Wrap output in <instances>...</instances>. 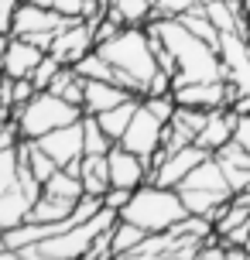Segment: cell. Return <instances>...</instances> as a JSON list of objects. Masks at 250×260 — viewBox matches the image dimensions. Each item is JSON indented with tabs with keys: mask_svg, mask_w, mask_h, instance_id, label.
Instances as JSON below:
<instances>
[{
	"mask_svg": "<svg viewBox=\"0 0 250 260\" xmlns=\"http://www.w3.org/2000/svg\"><path fill=\"white\" fill-rule=\"evenodd\" d=\"M144 27L151 35H158L165 41V48L175 55V62H178L175 82H216V79H223V58H220V52L212 45H206L202 38H196L178 17L147 21Z\"/></svg>",
	"mask_w": 250,
	"mask_h": 260,
	"instance_id": "cell-1",
	"label": "cell"
},
{
	"mask_svg": "<svg viewBox=\"0 0 250 260\" xmlns=\"http://www.w3.org/2000/svg\"><path fill=\"white\" fill-rule=\"evenodd\" d=\"M100 52L117 72L113 82L144 100L147 79L158 72V58H154V48H151V31L147 27H123L117 38L100 45Z\"/></svg>",
	"mask_w": 250,
	"mask_h": 260,
	"instance_id": "cell-2",
	"label": "cell"
},
{
	"mask_svg": "<svg viewBox=\"0 0 250 260\" xmlns=\"http://www.w3.org/2000/svg\"><path fill=\"white\" fill-rule=\"evenodd\" d=\"M185 216H189V209H185L178 188H165L154 182H144L141 188H134L131 202L120 209V219L134 222L147 233H165L175 222H182Z\"/></svg>",
	"mask_w": 250,
	"mask_h": 260,
	"instance_id": "cell-3",
	"label": "cell"
},
{
	"mask_svg": "<svg viewBox=\"0 0 250 260\" xmlns=\"http://www.w3.org/2000/svg\"><path fill=\"white\" fill-rule=\"evenodd\" d=\"M82 117L79 106L66 103L58 92H35L24 106H17L14 110V120H17V130H21V137L24 141H38L45 137L48 130L55 127H66V123H76Z\"/></svg>",
	"mask_w": 250,
	"mask_h": 260,
	"instance_id": "cell-4",
	"label": "cell"
},
{
	"mask_svg": "<svg viewBox=\"0 0 250 260\" xmlns=\"http://www.w3.org/2000/svg\"><path fill=\"white\" fill-rule=\"evenodd\" d=\"M165 120L154 117L151 110H147L144 103L137 106V113H134V120L127 123V130H123V137H120L117 144H123L127 151H134V154H141L151 165V154L161 147V137H165Z\"/></svg>",
	"mask_w": 250,
	"mask_h": 260,
	"instance_id": "cell-5",
	"label": "cell"
},
{
	"mask_svg": "<svg viewBox=\"0 0 250 260\" xmlns=\"http://www.w3.org/2000/svg\"><path fill=\"white\" fill-rule=\"evenodd\" d=\"M220 58H223V79L233 86V92H250V45L247 35L226 31L220 35Z\"/></svg>",
	"mask_w": 250,
	"mask_h": 260,
	"instance_id": "cell-6",
	"label": "cell"
},
{
	"mask_svg": "<svg viewBox=\"0 0 250 260\" xmlns=\"http://www.w3.org/2000/svg\"><path fill=\"white\" fill-rule=\"evenodd\" d=\"M206 157H209V151H206V147H199V144H185V147H178L175 154L165 157L158 168H151L147 182L165 185V188H178V185L185 182V175L196 168L199 161H206Z\"/></svg>",
	"mask_w": 250,
	"mask_h": 260,
	"instance_id": "cell-7",
	"label": "cell"
},
{
	"mask_svg": "<svg viewBox=\"0 0 250 260\" xmlns=\"http://www.w3.org/2000/svg\"><path fill=\"white\" fill-rule=\"evenodd\" d=\"M38 147L52 157L58 168H66L72 161H79L86 151H82V117L76 123H66V127L48 130L45 137H38Z\"/></svg>",
	"mask_w": 250,
	"mask_h": 260,
	"instance_id": "cell-8",
	"label": "cell"
},
{
	"mask_svg": "<svg viewBox=\"0 0 250 260\" xmlns=\"http://www.w3.org/2000/svg\"><path fill=\"white\" fill-rule=\"evenodd\" d=\"M106 161H110V185H117V188H141V185L147 182V175H151V165H147L141 154H134V151H127L123 144H113L110 147V154H106Z\"/></svg>",
	"mask_w": 250,
	"mask_h": 260,
	"instance_id": "cell-9",
	"label": "cell"
},
{
	"mask_svg": "<svg viewBox=\"0 0 250 260\" xmlns=\"http://www.w3.org/2000/svg\"><path fill=\"white\" fill-rule=\"evenodd\" d=\"M96 48V38H92V24L89 21H69L58 35L52 38V48L48 52L66 65H76L86 52Z\"/></svg>",
	"mask_w": 250,
	"mask_h": 260,
	"instance_id": "cell-10",
	"label": "cell"
},
{
	"mask_svg": "<svg viewBox=\"0 0 250 260\" xmlns=\"http://www.w3.org/2000/svg\"><path fill=\"white\" fill-rule=\"evenodd\" d=\"M72 17L58 14L55 7H38V4H27L21 0L17 11H14V35H38V31H52L58 35Z\"/></svg>",
	"mask_w": 250,
	"mask_h": 260,
	"instance_id": "cell-11",
	"label": "cell"
},
{
	"mask_svg": "<svg viewBox=\"0 0 250 260\" xmlns=\"http://www.w3.org/2000/svg\"><path fill=\"white\" fill-rule=\"evenodd\" d=\"M237 113L230 110V106H216V110H209V117H206V127L199 130L196 144L199 147H206L209 154H216L220 147H226V144L233 141V134H237Z\"/></svg>",
	"mask_w": 250,
	"mask_h": 260,
	"instance_id": "cell-12",
	"label": "cell"
},
{
	"mask_svg": "<svg viewBox=\"0 0 250 260\" xmlns=\"http://www.w3.org/2000/svg\"><path fill=\"white\" fill-rule=\"evenodd\" d=\"M45 55H48L45 48L31 45V41H24V38H17V35H11L7 55H4V76L7 79H31L35 65H38Z\"/></svg>",
	"mask_w": 250,
	"mask_h": 260,
	"instance_id": "cell-13",
	"label": "cell"
},
{
	"mask_svg": "<svg viewBox=\"0 0 250 260\" xmlns=\"http://www.w3.org/2000/svg\"><path fill=\"white\" fill-rule=\"evenodd\" d=\"M212 157L220 161L226 182H230V192H243V188H250V151H243L237 141H230Z\"/></svg>",
	"mask_w": 250,
	"mask_h": 260,
	"instance_id": "cell-14",
	"label": "cell"
},
{
	"mask_svg": "<svg viewBox=\"0 0 250 260\" xmlns=\"http://www.w3.org/2000/svg\"><path fill=\"white\" fill-rule=\"evenodd\" d=\"M178 188H202V192H220V195H233L230 192V182H226L223 168H220V161L216 157H206V161H199L196 168L185 175V182Z\"/></svg>",
	"mask_w": 250,
	"mask_h": 260,
	"instance_id": "cell-15",
	"label": "cell"
},
{
	"mask_svg": "<svg viewBox=\"0 0 250 260\" xmlns=\"http://www.w3.org/2000/svg\"><path fill=\"white\" fill-rule=\"evenodd\" d=\"M134 92L117 86V82H86V96H82V113H103L110 106L123 103V100H131Z\"/></svg>",
	"mask_w": 250,
	"mask_h": 260,
	"instance_id": "cell-16",
	"label": "cell"
},
{
	"mask_svg": "<svg viewBox=\"0 0 250 260\" xmlns=\"http://www.w3.org/2000/svg\"><path fill=\"white\" fill-rule=\"evenodd\" d=\"M79 182L86 195H100L110 188V161L106 154H82L79 157Z\"/></svg>",
	"mask_w": 250,
	"mask_h": 260,
	"instance_id": "cell-17",
	"label": "cell"
},
{
	"mask_svg": "<svg viewBox=\"0 0 250 260\" xmlns=\"http://www.w3.org/2000/svg\"><path fill=\"white\" fill-rule=\"evenodd\" d=\"M137 106H141V96H131V100H123V103L110 106V110H103V113H96V120H100V127L106 130V137L117 144L120 137H123V130H127V123L134 120V113H137Z\"/></svg>",
	"mask_w": 250,
	"mask_h": 260,
	"instance_id": "cell-18",
	"label": "cell"
},
{
	"mask_svg": "<svg viewBox=\"0 0 250 260\" xmlns=\"http://www.w3.org/2000/svg\"><path fill=\"white\" fill-rule=\"evenodd\" d=\"M72 209H76L72 199H58V195L41 192L38 199L31 202L27 219H35V222H66V219H72Z\"/></svg>",
	"mask_w": 250,
	"mask_h": 260,
	"instance_id": "cell-19",
	"label": "cell"
},
{
	"mask_svg": "<svg viewBox=\"0 0 250 260\" xmlns=\"http://www.w3.org/2000/svg\"><path fill=\"white\" fill-rule=\"evenodd\" d=\"M27 212H31V199L21 192V185L11 188V192H4L0 195V233L21 226V222L27 219Z\"/></svg>",
	"mask_w": 250,
	"mask_h": 260,
	"instance_id": "cell-20",
	"label": "cell"
},
{
	"mask_svg": "<svg viewBox=\"0 0 250 260\" xmlns=\"http://www.w3.org/2000/svg\"><path fill=\"white\" fill-rule=\"evenodd\" d=\"M178 21H182V24L196 35V38H202L206 45H212V48L220 52V31H216V24L209 21V14H206V7H202V4H192V7L178 17Z\"/></svg>",
	"mask_w": 250,
	"mask_h": 260,
	"instance_id": "cell-21",
	"label": "cell"
},
{
	"mask_svg": "<svg viewBox=\"0 0 250 260\" xmlns=\"http://www.w3.org/2000/svg\"><path fill=\"white\" fill-rule=\"evenodd\" d=\"M144 240H147V230H141V226H134V222H127V219H117L113 230H110V253H113V257H117V253H131V250H137Z\"/></svg>",
	"mask_w": 250,
	"mask_h": 260,
	"instance_id": "cell-22",
	"label": "cell"
},
{
	"mask_svg": "<svg viewBox=\"0 0 250 260\" xmlns=\"http://www.w3.org/2000/svg\"><path fill=\"white\" fill-rule=\"evenodd\" d=\"M72 69H76V76L86 79V82H113V76H117V72H113V65L103 58V52H100V48L86 52L79 62L72 65Z\"/></svg>",
	"mask_w": 250,
	"mask_h": 260,
	"instance_id": "cell-23",
	"label": "cell"
},
{
	"mask_svg": "<svg viewBox=\"0 0 250 260\" xmlns=\"http://www.w3.org/2000/svg\"><path fill=\"white\" fill-rule=\"evenodd\" d=\"M110 11L120 17V24H123V27H144L147 21H151L154 4H151V0H113Z\"/></svg>",
	"mask_w": 250,
	"mask_h": 260,
	"instance_id": "cell-24",
	"label": "cell"
},
{
	"mask_svg": "<svg viewBox=\"0 0 250 260\" xmlns=\"http://www.w3.org/2000/svg\"><path fill=\"white\" fill-rule=\"evenodd\" d=\"M110 147H113V141L106 137L100 120L92 113H82V151L86 154H110Z\"/></svg>",
	"mask_w": 250,
	"mask_h": 260,
	"instance_id": "cell-25",
	"label": "cell"
},
{
	"mask_svg": "<svg viewBox=\"0 0 250 260\" xmlns=\"http://www.w3.org/2000/svg\"><path fill=\"white\" fill-rule=\"evenodd\" d=\"M178 195H182V202H185V209H189V216H209V212L220 206V202H226V199H230V195L202 192V188H178Z\"/></svg>",
	"mask_w": 250,
	"mask_h": 260,
	"instance_id": "cell-26",
	"label": "cell"
},
{
	"mask_svg": "<svg viewBox=\"0 0 250 260\" xmlns=\"http://www.w3.org/2000/svg\"><path fill=\"white\" fill-rule=\"evenodd\" d=\"M45 192L48 195H58V199H72V202H79V195H82V182H79V175H72L69 168H58L45 182Z\"/></svg>",
	"mask_w": 250,
	"mask_h": 260,
	"instance_id": "cell-27",
	"label": "cell"
},
{
	"mask_svg": "<svg viewBox=\"0 0 250 260\" xmlns=\"http://www.w3.org/2000/svg\"><path fill=\"white\" fill-rule=\"evenodd\" d=\"M247 222H250V209L237 206V202H233V199H230V209H226V212H223V219L216 222V226H212V230H216V236H220V240H223L226 233H233V230H240V226H247Z\"/></svg>",
	"mask_w": 250,
	"mask_h": 260,
	"instance_id": "cell-28",
	"label": "cell"
},
{
	"mask_svg": "<svg viewBox=\"0 0 250 260\" xmlns=\"http://www.w3.org/2000/svg\"><path fill=\"white\" fill-rule=\"evenodd\" d=\"M62 65H66V62H58V58H55L52 52L45 55V58H41V62L35 65V72H31V82H35V89H38V92L48 89V86H52V79H55V72H58Z\"/></svg>",
	"mask_w": 250,
	"mask_h": 260,
	"instance_id": "cell-29",
	"label": "cell"
},
{
	"mask_svg": "<svg viewBox=\"0 0 250 260\" xmlns=\"http://www.w3.org/2000/svg\"><path fill=\"white\" fill-rule=\"evenodd\" d=\"M196 0H158L154 11H151V21H161V17H182Z\"/></svg>",
	"mask_w": 250,
	"mask_h": 260,
	"instance_id": "cell-30",
	"label": "cell"
},
{
	"mask_svg": "<svg viewBox=\"0 0 250 260\" xmlns=\"http://www.w3.org/2000/svg\"><path fill=\"white\" fill-rule=\"evenodd\" d=\"M171 89H175V76H168L165 69H158L154 76L147 79V89H144V96H168Z\"/></svg>",
	"mask_w": 250,
	"mask_h": 260,
	"instance_id": "cell-31",
	"label": "cell"
},
{
	"mask_svg": "<svg viewBox=\"0 0 250 260\" xmlns=\"http://www.w3.org/2000/svg\"><path fill=\"white\" fill-rule=\"evenodd\" d=\"M127 202H131V188H117V185H110V188L103 192V206L113 209L117 216H120V209L127 206Z\"/></svg>",
	"mask_w": 250,
	"mask_h": 260,
	"instance_id": "cell-32",
	"label": "cell"
},
{
	"mask_svg": "<svg viewBox=\"0 0 250 260\" xmlns=\"http://www.w3.org/2000/svg\"><path fill=\"white\" fill-rule=\"evenodd\" d=\"M233 141H237L243 151H250V117L237 120V134H233Z\"/></svg>",
	"mask_w": 250,
	"mask_h": 260,
	"instance_id": "cell-33",
	"label": "cell"
},
{
	"mask_svg": "<svg viewBox=\"0 0 250 260\" xmlns=\"http://www.w3.org/2000/svg\"><path fill=\"white\" fill-rule=\"evenodd\" d=\"M230 110L237 113V117H250V92H240L230 100Z\"/></svg>",
	"mask_w": 250,
	"mask_h": 260,
	"instance_id": "cell-34",
	"label": "cell"
},
{
	"mask_svg": "<svg viewBox=\"0 0 250 260\" xmlns=\"http://www.w3.org/2000/svg\"><path fill=\"white\" fill-rule=\"evenodd\" d=\"M113 260H158L154 253H144V250H131V253H117Z\"/></svg>",
	"mask_w": 250,
	"mask_h": 260,
	"instance_id": "cell-35",
	"label": "cell"
},
{
	"mask_svg": "<svg viewBox=\"0 0 250 260\" xmlns=\"http://www.w3.org/2000/svg\"><path fill=\"white\" fill-rule=\"evenodd\" d=\"M0 260H27V257L21 253V250H11V247H7V250H0Z\"/></svg>",
	"mask_w": 250,
	"mask_h": 260,
	"instance_id": "cell-36",
	"label": "cell"
},
{
	"mask_svg": "<svg viewBox=\"0 0 250 260\" xmlns=\"http://www.w3.org/2000/svg\"><path fill=\"white\" fill-rule=\"evenodd\" d=\"M7 41H11V35H0V76H4V55H7Z\"/></svg>",
	"mask_w": 250,
	"mask_h": 260,
	"instance_id": "cell-37",
	"label": "cell"
},
{
	"mask_svg": "<svg viewBox=\"0 0 250 260\" xmlns=\"http://www.w3.org/2000/svg\"><path fill=\"white\" fill-rule=\"evenodd\" d=\"M240 11H243V21H247V27H250V0H240Z\"/></svg>",
	"mask_w": 250,
	"mask_h": 260,
	"instance_id": "cell-38",
	"label": "cell"
},
{
	"mask_svg": "<svg viewBox=\"0 0 250 260\" xmlns=\"http://www.w3.org/2000/svg\"><path fill=\"white\" fill-rule=\"evenodd\" d=\"M27 4H38V7H55V0H27Z\"/></svg>",
	"mask_w": 250,
	"mask_h": 260,
	"instance_id": "cell-39",
	"label": "cell"
},
{
	"mask_svg": "<svg viewBox=\"0 0 250 260\" xmlns=\"http://www.w3.org/2000/svg\"><path fill=\"white\" fill-rule=\"evenodd\" d=\"M4 117H11V110H7V106L0 103V120H4Z\"/></svg>",
	"mask_w": 250,
	"mask_h": 260,
	"instance_id": "cell-40",
	"label": "cell"
},
{
	"mask_svg": "<svg viewBox=\"0 0 250 260\" xmlns=\"http://www.w3.org/2000/svg\"><path fill=\"white\" fill-rule=\"evenodd\" d=\"M0 250H7V240H4V233H0Z\"/></svg>",
	"mask_w": 250,
	"mask_h": 260,
	"instance_id": "cell-41",
	"label": "cell"
},
{
	"mask_svg": "<svg viewBox=\"0 0 250 260\" xmlns=\"http://www.w3.org/2000/svg\"><path fill=\"white\" fill-rule=\"evenodd\" d=\"M196 4H202V7H206V4H212V0H196Z\"/></svg>",
	"mask_w": 250,
	"mask_h": 260,
	"instance_id": "cell-42",
	"label": "cell"
},
{
	"mask_svg": "<svg viewBox=\"0 0 250 260\" xmlns=\"http://www.w3.org/2000/svg\"><path fill=\"white\" fill-rule=\"evenodd\" d=\"M247 45H250V27H247Z\"/></svg>",
	"mask_w": 250,
	"mask_h": 260,
	"instance_id": "cell-43",
	"label": "cell"
},
{
	"mask_svg": "<svg viewBox=\"0 0 250 260\" xmlns=\"http://www.w3.org/2000/svg\"><path fill=\"white\" fill-rule=\"evenodd\" d=\"M151 4H158V0H151Z\"/></svg>",
	"mask_w": 250,
	"mask_h": 260,
	"instance_id": "cell-44",
	"label": "cell"
},
{
	"mask_svg": "<svg viewBox=\"0 0 250 260\" xmlns=\"http://www.w3.org/2000/svg\"><path fill=\"white\" fill-rule=\"evenodd\" d=\"M110 4H113V0H110Z\"/></svg>",
	"mask_w": 250,
	"mask_h": 260,
	"instance_id": "cell-45",
	"label": "cell"
}]
</instances>
